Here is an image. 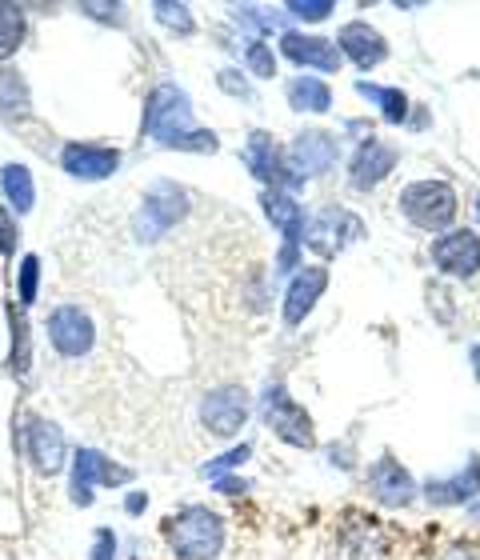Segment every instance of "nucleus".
Segmentation results:
<instances>
[{
    "label": "nucleus",
    "mask_w": 480,
    "mask_h": 560,
    "mask_svg": "<svg viewBox=\"0 0 480 560\" xmlns=\"http://www.w3.org/2000/svg\"><path fill=\"white\" fill-rule=\"evenodd\" d=\"M164 540L176 560H216L224 552V521L209 504H185L164 521Z\"/></svg>",
    "instance_id": "1"
},
{
    "label": "nucleus",
    "mask_w": 480,
    "mask_h": 560,
    "mask_svg": "<svg viewBox=\"0 0 480 560\" xmlns=\"http://www.w3.org/2000/svg\"><path fill=\"white\" fill-rule=\"evenodd\" d=\"M260 424L277 436L289 448H301V453H313L317 448V424L305 412V405H296L284 385H269L265 397H260Z\"/></svg>",
    "instance_id": "2"
},
{
    "label": "nucleus",
    "mask_w": 480,
    "mask_h": 560,
    "mask_svg": "<svg viewBox=\"0 0 480 560\" xmlns=\"http://www.w3.org/2000/svg\"><path fill=\"white\" fill-rule=\"evenodd\" d=\"M132 480H137V472L117 465L113 456L96 453V448H77V453H72V472H69V501L77 504V509H89L96 489H125Z\"/></svg>",
    "instance_id": "3"
},
{
    "label": "nucleus",
    "mask_w": 480,
    "mask_h": 560,
    "mask_svg": "<svg viewBox=\"0 0 480 560\" xmlns=\"http://www.w3.org/2000/svg\"><path fill=\"white\" fill-rule=\"evenodd\" d=\"M457 188L448 180H412L400 192V212L424 233H445L453 217H457Z\"/></svg>",
    "instance_id": "4"
},
{
    "label": "nucleus",
    "mask_w": 480,
    "mask_h": 560,
    "mask_svg": "<svg viewBox=\"0 0 480 560\" xmlns=\"http://www.w3.org/2000/svg\"><path fill=\"white\" fill-rule=\"evenodd\" d=\"M185 132H192V105L188 93L176 84H156L149 101H144V137H153L156 144H173Z\"/></svg>",
    "instance_id": "5"
},
{
    "label": "nucleus",
    "mask_w": 480,
    "mask_h": 560,
    "mask_svg": "<svg viewBox=\"0 0 480 560\" xmlns=\"http://www.w3.org/2000/svg\"><path fill=\"white\" fill-rule=\"evenodd\" d=\"M364 489H368V497H373L376 504H385V509H409V504L421 497L412 472L400 465L393 453L376 456L373 465L364 468Z\"/></svg>",
    "instance_id": "6"
},
{
    "label": "nucleus",
    "mask_w": 480,
    "mask_h": 560,
    "mask_svg": "<svg viewBox=\"0 0 480 560\" xmlns=\"http://www.w3.org/2000/svg\"><path fill=\"white\" fill-rule=\"evenodd\" d=\"M48 340H52V349H57L65 361H81L96 345L93 316L84 313L81 304H60V308H52V316H48Z\"/></svg>",
    "instance_id": "7"
},
{
    "label": "nucleus",
    "mask_w": 480,
    "mask_h": 560,
    "mask_svg": "<svg viewBox=\"0 0 480 560\" xmlns=\"http://www.w3.org/2000/svg\"><path fill=\"white\" fill-rule=\"evenodd\" d=\"M248 412H253L248 393L236 385L212 388V393H204V400H200V424H204L216 441H229V436H236V432L245 429Z\"/></svg>",
    "instance_id": "8"
},
{
    "label": "nucleus",
    "mask_w": 480,
    "mask_h": 560,
    "mask_svg": "<svg viewBox=\"0 0 480 560\" xmlns=\"http://www.w3.org/2000/svg\"><path fill=\"white\" fill-rule=\"evenodd\" d=\"M24 453H28V460H33V468L40 477H57L60 468L69 465V441H65L57 420L48 417L28 420V429H24Z\"/></svg>",
    "instance_id": "9"
},
{
    "label": "nucleus",
    "mask_w": 480,
    "mask_h": 560,
    "mask_svg": "<svg viewBox=\"0 0 480 560\" xmlns=\"http://www.w3.org/2000/svg\"><path fill=\"white\" fill-rule=\"evenodd\" d=\"M364 224L361 217H352L349 209H325L317 212V221L305 224V245L320 257H337L352 241H361Z\"/></svg>",
    "instance_id": "10"
},
{
    "label": "nucleus",
    "mask_w": 480,
    "mask_h": 560,
    "mask_svg": "<svg viewBox=\"0 0 480 560\" xmlns=\"http://www.w3.org/2000/svg\"><path fill=\"white\" fill-rule=\"evenodd\" d=\"M185 212H188V200H185L180 188L156 185L153 192L144 197L141 212H137V236H141L144 245H153V241H161V236L168 233Z\"/></svg>",
    "instance_id": "11"
},
{
    "label": "nucleus",
    "mask_w": 480,
    "mask_h": 560,
    "mask_svg": "<svg viewBox=\"0 0 480 560\" xmlns=\"http://www.w3.org/2000/svg\"><path fill=\"white\" fill-rule=\"evenodd\" d=\"M340 156V140L332 132H320V129H308L289 144V168L293 176L305 185L313 176H325Z\"/></svg>",
    "instance_id": "12"
},
{
    "label": "nucleus",
    "mask_w": 480,
    "mask_h": 560,
    "mask_svg": "<svg viewBox=\"0 0 480 560\" xmlns=\"http://www.w3.org/2000/svg\"><path fill=\"white\" fill-rule=\"evenodd\" d=\"M480 497V456L469 453V460L448 472V477L424 480V501L433 509H457V504H477Z\"/></svg>",
    "instance_id": "13"
},
{
    "label": "nucleus",
    "mask_w": 480,
    "mask_h": 560,
    "mask_svg": "<svg viewBox=\"0 0 480 560\" xmlns=\"http://www.w3.org/2000/svg\"><path fill=\"white\" fill-rule=\"evenodd\" d=\"M433 265L445 277L469 280L480 272V236L469 229H457V233H445L433 241Z\"/></svg>",
    "instance_id": "14"
},
{
    "label": "nucleus",
    "mask_w": 480,
    "mask_h": 560,
    "mask_svg": "<svg viewBox=\"0 0 480 560\" xmlns=\"http://www.w3.org/2000/svg\"><path fill=\"white\" fill-rule=\"evenodd\" d=\"M241 161L248 164V173L257 176V180H265V185H272V188L301 185V180L289 173V161H284L281 149L272 144L269 132H253V137H248V144L241 149Z\"/></svg>",
    "instance_id": "15"
},
{
    "label": "nucleus",
    "mask_w": 480,
    "mask_h": 560,
    "mask_svg": "<svg viewBox=\"0 0 480 560\" xmlns=\"http://www.w3.org/2000/svg\"><path fill=\"white\" fill-rule=\"evenodd\" d=\"M60 168L77 176V180H108L120 168V152L108 149V144H81V140H72L60 152Z\"/></svg>",
    "instance_id": "16"
},
{
    "label": "nucleus",
    "mask_w": 480,
    "mask_h": 560,
    "mask_svg": "<svg viewBox=\"0 0 480 560\" xmlns=\"http://www.w3.org/2000/svg\"><path fill=\"white\" fill-rule=\"evenodd\" d=\"M325 289H328L325 265H308V269L296 272V277L289 280V292H284V328L301 325V320L317 308V301L325 296Z\"/></svg>",
    "instance_id": "17"
},
{
    "label": "nucleus",
    "mask_w": 480,
    "mask_h": 560,
    "mask_svg": "<svg viewBox=\"0 0 480 560\" xmlns=\"http://www.w3.org/2000/svg\"><path fill=\"white\" fill-rule=\"evenodd\" d=\"M397 168V149L393 144H385V140H364L361 149H356V156H352L349 164V180L356 192H373L381 180H385L388 173Z\"/></svg>",
    "instance_id": "18"
},
{
    "label": "nucleus",
    "mask_w": 480,
    "mask_h": 560,
    "mask_svg": "<svg viewBox=\"0 0 480 560\" xmlns=\"http://www.w3.org/2000/svg\"><path fill=\"white\" fill-rule=\"evenodd\" d=\"M281 52L293 60V65H301V69H317V72H340V65H344L337 40H328V36L284 33Z\"/></svg>",
    "instance_id": "19"
},
{
    "label": "nucleus",
    "mask_w": 480,
    "mask_h": 560,
    "mask_svg": "<svg viewBox=\"0 0 480 560\" xmlns=\"http://www.w3.org/2000/svg\"><path fill=\"white\" fill-rule=\"evenodd\" d=\"M337 48H340V57H349L356 69H376L381 60L388 57V45H385V36L376 33L368 21H349L344 28H340L337 36Z\"/></svg>",
    "instance_id": "20"
},
{
    "label": "nucleus",
    "mask_w": 480,
    "mask_h": 560,
    "mask_svg": "<svg viewBox=\"0 0 480 560\" xmlns=\"http://www.w3.org/2000/svg\"><path fill=\"white\" fill-rule=\"evenodd\" d=\"M260 209H265V217L281 229L284 245H296V248L305 245V209H301V200H293L284 188H265Z\"/></svg>",
    "instance_id": "21"
},
{
    "label": "nucleus",
    "mask_w": 480,
    "mask_h": 560,
    "mask_svg": "<svg viewBox=\"0 0 480 560\" xmlns=\"http://www.w3.org/2000/svg\"><path fill=\"white\" fill-rule=\"evenodd\" d=\"M0 188H4V200H9L12 217H24V212L36 205V185H33V173L24 168V164H4L0 168Z\"/></svg>",
    "instance_id": "22"
},
{
    "label": "nucleus",
    "mask_w": 480,
    "mask_h": 560,
    "mask_svg": "<svg viewBox=\"0 0 480 560\" xmlns=\"http://www.w3.org/2000/svg\"><path fill=\"white\" fill-rule=\"evenodd\" d=\"M289 105L296 113H328L332 108V89L320 77H296V81H289Z\"/></svg>",
    "instance_id": "23"
},
{
    "label": "nucleus",
    "mask_w": 480,
    "mask_h": 560,
    "mask_svg": "<svg viewBox=\"0 0 480 560\" xmlns=\"http://www.w3.org/2000/svg\"><path fill=\"white\" fill-rule=\"evenodd\" d=\"M356 93H361L364 101H376V108H381V117H385L388 125H400V120H405V113H409V96L400 93V89H385V84L356 81Z\"/></svg>",
    "instance_id": "24"
},
{
    "label": "nucleus",
    "mask_w": 480,
    "mask_h": 560,
    "mask_svg": "<svg viewBox=\"0 0 480 560\" xmlns=\"http://www.w3.org/2000/svg\"><path fill=\"white\" fill-rule=\"evenodd\" d=\"M24 45V12L16 4H0V60L16 57Z\"/></svg>",
    "instance_id": "25"
},
{
    "label": "nucleus",
    "mask_w": 480,
    "mask_h": 560,
    "mask_svg": "<svg viewBox=\"0 0 480 560\" xmlns=\"http://www.w3.org/2000/svg\"><path fill=\"white\" fill-rule=\"evenodd\" d=\"M153 12H156V21H161L164 28H173V33H180V36H192V33H197V24H192V12H188V4L156 0Z\"/></svg>",
    "instance_id": "26"
},
{
    "label": "nucleus",
    "mask_w": 480,
    "mask_h": 560,
    "mask_svg": "<svg viewBox=\"0 0 480 560\" xmlns=\"http://www.w3.org/2000/svg\"><path fill=\"white\" fill-rule=\"evenodd\" d=\"M245 69L253 72V77H260V81L277 77V57H272V48L265 45V40H248L245 45Z\"/></svg>",
    "instance_id": "27"
},
{
    "label": "nucleus",
    "mask_w": 480,
    "mask_h": 560,
    "mask_svg": "<svg viewBox=\"0 0 480 560\" xmlns=\"http://www.w3.org/2000/svg\"><path fill=\"white\" fill-rule=\"evenodd\" d=\"M36 289H40V257H36V253H24V257H21V277H16V292H21L24 308L36 301Z\"/></svg>",
    "instance_id": "28"
},
{
    "label": "nucleus",
    "mask_w": 480,
    "mask_h": 560,
    "mask_svg": "<svg viewBox=\"0 0 480 560\" xmlns=\"http://www.w3.org/2000/svg\"><path fill=\"white\" fill-rule=\"evenodd\" d=\"M248 456H253V448H248V444H236V448H229V453H221L216 456V460H209V465L200 468V472H204V477H224V472H229V468H241L248 460Z\"/></svg>",
    "instance_id": "29"
},
{
    "label": "nucleus",
    "mask_w": 480,
    "mask_h": 560,
    "mask_svg": "<svg viewBox=\"0 0 480 560\" xmlns=\"http://www.w3.org/2000/svg\"><path fill=\"white\" fill-rule=\"evenodd\" d=\"M28 364H33V352H28V328H24V320H16V325H12V373L24 376L28 373Z\"/></svg>",
    "instance_id": "30"
},
{
    "label": "nucleus",
    "mask_w": 480,
    "mask_h": 560,
    "mask_svg": "<svg viewBox=\"0 0 480 560\" xmlns=\"http://www.w3.org/2000/svg\"><path fill=\"white\" fill-rule=\"evenodd\" d=\"M12 101H16V108H24L28 105V89L12 69H0V105L12 108Z\"/></svg>",
    "instance_id": "31"
},
{
    "label": "nucleus",
    "mask_w": 480,
    "mask_h": 560,
    "mask_svg": "<svg viewBox=\"0 0 480 560\" xmlns=\"http://www.w3.org/2000/svg\"><path fill=\"white\" fill-rule=\"evenodd\" d=\"M284 9H289V16H296V21H328V12L337 9V4H332V0H289Z\"/></svg>",
    "instance_id": "32"
},
{
    "label": "nucleus",
    "mask_w": 480,
    "mask_h": 560,
    "mask_svg": "<svg viewBox=\"0 0 480 560\" xmlns=\"http://www.w3.org/2000/svg\"><path fill=\"white\" fill-rule=\"evenodd\" d=\"M89 560H117V533H113V528H96L93 533V557Z\"/></svg>",
    "instance_id": "33"
},
{
    "label": "nucleus",
    "mask_w": 480,
    "mask_h": 560,
    "mask_svg": "<svg viewBox=\"0 0 480 560\" xmlns=\"http://www.w3.org/2000/svg\"><path fill=\"white\" fill-rule=\"evenodd\" d=\"M216 81H221V89L229 96H245V101H253V89H248L245 77H236V69H221L216 72Z\"/></svg>",
    "instance_id": "34"
},
{
    "label": "nucleus",
    "mask_w": 480,
    "mask_h": 560,
    "mask_svg": "<svg viewBox=\"0 0 480 560\" xmlns=\"http://www.w3.org/2000/svg\"><path fill=\"white\" fill-rule=\"evenodd\" d=\"M89 16H96V21H117V24H125V4H81Z\"/></svg>",
    "instance_id": "35"
},
{
    "label": "nucleus",
    "mask_w": 480,
    "mask_h": 560,
    "mask_svg": "<svg viewBox=\"0 0 480 560\" xmlns=\"http://www.w3.org/2000/svg\"><path fill=\"white\" fill-rule=\"evenodd\" d=\"M12 233H16V217L9 209H0V253H12Z\"/></svg>",
    "instance_id": "36"
},
{
    "label": "nucleus",
    "mask_w": 480,
    "mask_h": 560,
    "mask_svg": "<svg viewBox=\"0 0 480 560\" xmlns=\"http://www.w3.org/2000/svg\"><path fill=\"white\" fill-rule=\"evenodd\" d=\"M144 509H149V492H129V497H125V513L129 516L144 513Z\"/></svg>",
    "instance_id": "37"
},
{
    "label": "nucleus",
    "mask_w": 480,
    "mask_h": 560,
    "mask_svg": "<svg viewBox=\"0 0 480 560\" xmlns=\"http://www.w3.org/2000/svg\"><path fill=\"white\" fill-rule=\"evenodd\" d=\"M248 485L241 477H216V492H229V497H233V492H245Z\"/></svg>",
    "instance_id": "38"
},
{
    "label": "nucleus",
    "mask_w": 480,
    "mask_h": 560,
    "mask_svg": "<svg viewBox=\"0 0 480 560\" xmlns=\"http://www.w3.org/2000/svg\"><path fill=\"white\" fill-rule=\"evenodd\" d=\"M469 364H472V376H477V381H480V340L469 349Z\"/></svg>",
    "instance_id": "39"
},
{
    "label": "nucleus",
    "mask_w": 480,
    "mask_h": 560,
    "mask_svg": "<svg viewBox=\"0 0 480 560\" xmlns=\"http://www.w3.org/2000/svg\"><path fill=\"white\" fill-rule=\"evenodd\" d=\"M469 509H472V516H477V521H480V501H477V504H469Z\"/></svg>",
    "instance_id": "40"
},
{
    "label": "nucleus",
    "mask_w": 480,
    "mask_h": 560,
    "mask_svg": "<svg viewBox=\"0 0 480 560\" xmlns=\"http://www.w3.org/2000/svg\"><path fill=\"white\" fill-rule=\"evenodd\" d=\"M477 221H480V200H477Z\"/></svg>",
    "instance_id": "41"
}]
</instances>
